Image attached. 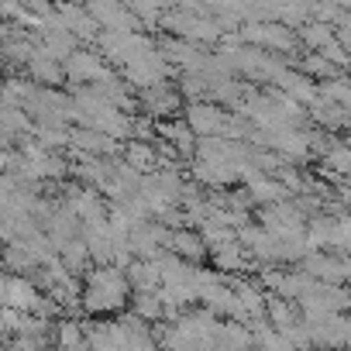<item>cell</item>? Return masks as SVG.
Wrapping results in <instances>:
<instances>
[{"label":"cell","mask_w":351,"mask_h":351,"mask_svg":"<svg viewBox=\"0 0 351 351\" xmlns=\"http://www.w3.org/2000/svg\"><path fill=\"white\" fill-rule=\"evenodd\" d=\"M210 255H214V265H217L221 272H228V276H245V272H252V258H255L241 238L224 241V245L214 248Z\"/></svg>","instance_id":"2"},{"label":"cell","mask_w":351,"mask_h":351,"mask_svg":"<svg viewBox=\"0 0 351 351\" xmlns=\"http://www.w3.org/2000/svg\"><path fill=\"white\" fill-rule=\"evenodd\" d=\"M228 124H231V117L221 114V110L210 107V104H197V107L190 110V128H193L197 134H204V138H217L221 131H228Z\"/></svg>","instance_id":"5"},{"label":"cell","mask_w":351,"mask_h":351,"mask_svg":"<svg viewBox=\"0 0 351 351\" xmlns=\"http://www.w3.org/2000/svg\"><path fill=\"white\" fill-rule=\"evenodd\" d=\"M134 289L121 265H97L86 272L83 282V310L86 313H124Z\"/></svg>","instance_id":"1"},{"label":"cell","mask_w":351,"mask_h":351,"mask_svg":"<svg viewBox=\"0 0 351 351\" xmlns=\"http://www.w3.org/2000/svg\"><path fill=\"white\" fill-rule=\"evenodd\" d=\"M165 252H172L176 258H183V262L197 265V262H204V258L210 255V245H207V238H204L200 231H183V228H176Z\"/></svg>","instance_id":"3"},{"label":"cell","mask_w":351,"mask_h":351,"mask_svg":"<svg viewBox=\"0 0 351 351\" xmlns=\"http://www.w3.org/2000/svg\"><path fill=\"white\" fill-rule=\"evenodd\" d=\"M56 348L59 351H90L86 324L76 317H59L56 320Z\"/></svg>","instance_id":"4"}]
</instances>
